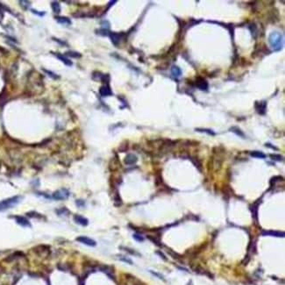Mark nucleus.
Segmentation results:
<instances>
[{
  "label": "nucleus",
  "mask_w": 285,
  "mask_h": 285,
  "mask_svg": "<svg viewBox=\"0 0 285 285\" xmlns=\"http://www.w3.org/2000/svg\"><path fill=\"white\" fill-rule=\"evenodd\" d=\"M268 41L270 46L275 51H279L283 46V38L282 35L277 32H274L268 37Z\"/></svg>",
  "instance_id": "f257e3e1"
},
{
  "label": "nucleus",
  "mask_w": 285,
  "mask_h": 285,
  "mask_svg": "<svg viewBox=\"0 0 285 285\" xmlns=\"http://www.w3.org/2000/svg\"><path fill=\"white\" fill-rule=\"evenodd\" d=\"M20 200H21V198L19 196H16V197H12V198H10L1 201L0 202V211H6L7 209L15 206L17 204L19 203Z\"/></svg>",
  "instance_id": "f03ea898"
},
{
  "label": "nucleus",
  "mask_w": 285,
  "mask_h": 285,
  "mask_svg": "<svg viewBox=\"0 0 285 285\" xmlns=\"http://www.w3.org/2000/svg\"><path fill=\"white\" fill-rule=\"evenodd\" d=\"M69 196H70L69 191H67L66 189H61L53 194V198L55 200H64L68 198Z\"/></svg>",
  "instance_id": "7ed1b4c3"
},
{
  "label": "nucleus",
  "mask_w": 285,
  "mask_h": 285,
  "mask_svg": "<svg viewBox=\"0 0 285 285\" xmlns=\"http://www.w3.org/2000/svg\"><path fill=\"white\" fill-rule=\"evenodd\" d=\"M76 240L78 242H81V243H83L86 246H95L97 245L96 241H95L94 240H92V239H90V238H89V237H87V236H79V237L76 238Z\"/></svg>",
  "instance_id": "20e7f679"
},
{
  "label": "nucleus",
  "mask_w": 285,
  "mask_h": 285,
  "mask_svg": "<svg viewBox=\"0 0 285 285\" xmlns=\"http://www.w3.org/2000/svg\"><path fill=\"white\" fill-rule=\"evenodd\" d=\"M196 86L201 90H207L209 85L205 79H204L202 77H198L197 81H196Z\"/></svg>",
  "instance_id": "39448f33"
},
{
  "label": "nucleus",
  "mask_w": 285,
  "mask_h": 285,
  "mask_svg": "<svg viewBox=\"0 0 285 285\" xmlns=\"http://www.w3.org/2000/svg\"><path fill=\"white\" fill-rule=\"evenodd\" d=\"M266 108H267V103L265 101L262 102H256L255 104V109L259 114H265L266 112Z\"/></svg>",
  "instance_id": "423d86ee"
},
{
  "label": "nucleus",
  "mask_w": 285,
  "mask_h": 285,
  "mask_svg": "<svg viewBox=\"0 0 285 285\" xmlns=\"http://www.w3.org/2000/svg\"><path fill=\"white\" fill-rule=\"evenodd\" d=\"M263 236H274L277 238H284V233L279 232V231H263L262 232Z\"/></svg>",
  "instance_id": "0eeeda50"
},
{
  "label": "nucleus",
  "mask_w": 285,
  "mask_h": 285,
  "mask_svg": "<svg viewBox=\"0 0 285 285\" xmlns=\"http://www.w3.org/2000/svg\"><path fill=\"white\" fill-rule=\"evenodd\" d=\"M279 20V12L277 10H271L268 12V21L271 23H275Z\"/></svg>",
  "instance_id": "6e6552de"
},
{
  "label": "nucleus",
  "mask_w": 285,
  "mask_h": 285,
  "mask_svg": "<svg viewBox=\"0 0 285 285\" xmlns=\"http://www.w3.org/2000/svg\"><path fill=\"white\" fill-rule=\"evenodd\" d=\"M137 162V157L134 154H129L125 158V163L126 165H133Z\"/></svg>",
  "instance_id": "1a4fd4ad"
},
{
  "label": "nucleus",
  "mask_w": 285,
  "mask_h": 285,
  "mask_svg": "<svg viewBox=\"0 0 285 285\" xmlns=\"http://www.w3.org/2000/svg\"><path fill=\"white\" fill-rule=\"evenodd\" d=\"M74 220H75V222L78 225H81V226H86L88 224H89V221L87 218H85L83 216H80V215H76L74 217Z\"/></svg>",
  "instance_id": "9d476101"
},
{
  "label": "nucleus",
  "mask_w": 285,
  "mask_h": 285,
  "mask_svg": "<svg viewBox=\"0 0 285 285\" xmlns=\"http://www.w3.org/2000/svg\"><path fill=\"white\" fill-rule=\"evenodd\" d=\"M15 220H16V222L22 226H30V222L28 221L27 218H25V217H22V216H16L15 217Z\"/></svg>",
  "instance_id": "9b49d317"
},
{
  "label": "nucleus",
  "mask_w": 285,
  "mask_h": 285,
  "mask_svg": "<svg viewBox=\"0 0 285 285\" xmlns=\"http://www.w3.org/2000/svg\"><path fill=\"white\" fill-rule=\"evenodd\" d=\"M99 92H100V95H101L102 97H108V96H110V95L112 94V90H111V89H110V87L108 85L102 86L100 88Z\"/></svg>",
  "instance_id": "f8f14e48"
},
{
  "label": "nucleus",
  "mask_w": 285,
  "mask_h": 285,
  "mask_svg": "<svg viewBox=\"0 0 285 285\" xmlns=\"http://www.w3.org/2000/svg\"><path fill=\"white\" fill-rule=\"evenodd\" d=\"M110 37L112 39V42L114 44V45H118L119 43V41H121V38H122V34H116V33H111L110 34Z\"/></svg>",
  "instance_id": "ddd939ff"
},
{
  "label": "nucleus",
  "mask_w": 285,
  "mask_h": 285,
  "mask_svg": "<svg viewBox=\"0 0 285 285\" xmlns=\"http://www.w3.org/2000/svg\"><path fill=\"white\" fill-rule=\"evenodd\" d=\"M57 21L61 24V25H70L71 24V21L70 19L65 18V17H56Z\"/></svg>",
  "instance_id": "4468645a"
},
{
  "label": "nucleus",
  "mask_w": 285,
  "mask_h": 285,
  "mask_svg": "<svg viewBox=\"0 0 285 285\" xmlns=\"http://www.w3.org/2000/svg\"><path fill=\"white\" fill-rule=\"evenodd\" d=\"M171 74H172L173 76H175V77H178V76H180L182 75V70H180L179 67H177V66H173V67L171 68Z\"/></svg>",
  "instance_id": "2eb2a0df"
},
{
  "label": "nucleus",
  "mask_w": 285,
  "mask_h": 285,
  "mask_svg": "<svg viewBox=\"0 0 285 285\" xmlns=\"http://www.w3.org/2000/svg\"><path fill=\"white\" fill-rule=\"evenodd\" d=\"M230 131L233 132V133H234L236 135H238V136H240V137H241V138H245V134H244V133H243L240 128L236 127V126H233V127H231V128H230Z\"/></svg>",
  "instance_id": "dca6fc26"
},
{
  "label": "nucleus",
  "mask_w": 285,
  "mask_h": 285,
  "mask_svg": "<svg viewBox=\"0 0 285 285\" xmlns=\"http://www.w3.org/2000/svg\"><path fill=\"white\" fill-rule=\"evenodd\" d=\"M250 154H251V156H253V157H255V158H260V159H264V158L266 157V155H265L262 152H260V151H254V152H251Z\"/></svg>",
  "instance_id": "f3484780"
},
{
  "label": "nucleus",
  "mask_w": 285,
  "mask_h": 285,
  "mask_svg": "<svg viewBox=\"0 0 285 285\" xmlns=\"http://www.w3.org/2000/svg\"><path fill=\"white\" fill-rule=\"evenodd\" d=\"M195 130L198 131V132L205 133V134H209V135H215V134H215L212 130H211V129H205V128H196Z\"/></svg>",
  "instance_id": "a211bd4d"
},
{
  "label": "nucleus",
  "mask_w": 285,
  "mask_h": 285,
  "mask_svg": "<svg viewBox=\"0 0 285 285\" xmlns=\"http://www.w3.org/2000/svg\"><path fill=\"white\" fill-rule=\"evenodd\" d=\"M257 209H258V204H255L252 205L251 211L253 213V216H254V218H255V220H257Z\"/></svg>",
  "instance_id": "6ab92c4d"
},
{
  "label": "nucleus",
  "mask_w": 285,
  "mask_h": 285,
  "mask_svg": "<svg viewBox=\"0 0 285 285\" xmlns=\"http://www.w3.org/2000/svg\"><path fill=\"white\" fill-rule=\"evenodd\" d=\"M270 158L274 161H277V162H281L283 161V157L280 154H270Z\"/></svg>",
  "instance_id": "aec40b11"
},
{
  "label": "nucleus",
  "mask_w": 285,
  "mask_h": 285,
  "mask_svg": "<svg viewBox=\"0 0 285 285\" xmlns=\"http://www.w3.org/2000/svg\"><path fill=\"white\" fill-rule=\"evenodd\" d=\"M52 8L54 10V12L55 13H59L60 11H61V8H60V5L57 3V2H53L52 3Z\"/></svg>",
  "instance_id": "412c9836"
},
{
  "label": "nucleus",
  "mask_w": 285,
  "mask_h": 285,
  "mask_svg": "<svg viewBox=\"0 0 285 285\" xmlns=\"http://www.w3.org/2000/svg\"><path fill=\"white\" fill-rule=\"evenodd\" d=\"M191 162L195 164V166H196L199 170H201V162H200L198 159H196V158H193V157L191 158Z\"/></svg>",
  "instance_id": "4be33fe9"
},
{
  "label": "nucleus",
  "mask_w": 285,
  "mask_h": 285,
  "mask_svg": "<svg viewBox=\"0 0 285 285\" xmlns=\"http://www.w3.org/2000/svg\"><path fill=\"white\" fill-rule=\"evenodd\" d=\"M57 57H58L59 59H61V61H62L63 62H64V63H65V64H67V65H70H70L72 64V63H71V61H70L69 59H67V58H65L64 56H62V55H58Z\"/></svg>",
  "instance_id": "5701e85b"
},
{
  "label": "nucleus",
  "mask_w": 285,
  "mask_h": 285,
  "mask_svg": "<svg viewBox=\"0 0 285 285\" xmlns=\"http://www.w3.org/2000/svg\"><path fill=\"white\" fill-rule=\"evenodd\" d=\"M282 180H283V177H282V176H275V177H273V178L270 180V184L275 183L277 181H282Z\"/></svg>",
  "instance_id": "b1692460"
},
{
  "label": "nucleus",
  "mask_w": 285,
  "mask_h": 285,
  "mask_svg": "<svg viewBox=\"0 0 285 285\" xmlns=\"http://www.w3.org/2000/svg\"><path fill=\"white\" fill-rule=\"evenodd\" d=\"M147 238L149 239V240H151L154 243H155L157 246H162V244H161V242L159 241V240H157L155 238H154V237H152V236H147Z\"/></svg>",
  "instance_id": "393cba45"
},
{
  "label": "nucleus",
  "mask_w": 285,
  "mask_h": 285,
  "mask_svg": "<svg viewBox=\"0 0 285 285\" xmlns=\"http://www.w3.org/2000/svg\"><path fill=\"white\" fill-rule=\"evenodd\" d=\"M134 239L137 241H140V242H142L144 240V238L142 236H140V234H137V233L134 234Z\"/></svg>",
  "instance_id": "a878e982"
},
{
  "label": "nucleus",
  "mask_w": 285,
  "mask_h": 285,
  "mask_svg": "<svg viewBox=\"0 0 285 285\" xmlns=\"http://www.w3.org/2000/svg\"><path fill=\"white\" fill-rule=\"evenodd\" d=\"M153 275H154L155 276H157V277H159L160 279H162V280H163V281H165V279H164V277L162 275H160V274H158V273H156V272H154V271H150Z\"/></svg>",
  "instance_id": "bb28decb"
},
{
  "label": "nucleus",
  "mask_w": 285,
  "mask_h": 285,
  "mask_svg": "<svg viewBox=\"0 0 285 285\" xmlns=\"http://www.w3.org/2000/svg\"><path fill=\"white\" fill-rule=\"evenodd\" d=\"M169 254H171V255H172L175 259H178V258H179V255H178L177 254H175V253H174L173 251H170V250H169Z\"/></svg>",
  "instance_id": "cd10ccee"
},
{
  "label": "nucleus",
  "mask_w": 285,
  "mask_h": 285,
  "mask_svg": "<svg viewBox=\"0 0 285 285\" xmlns=\"http://www.w3.org/2000/svg\"><path fill=\"white\" fill-rule=\"evenodd\" d=\"M69 55H71L73 57H80V54L78 53H74V52H70Z\"/></svg>",
  "instance_id": "c85d7f7f"
},
{
  "label": "nucleus",
  "mask_w": 285,
  "mask_h": 285,
  "mask_svg": "<svg viewBox=\"0 0 285 285\" xmlns=\"http://www.w3.org/2000/svg\"><path fill=\"white\" fill-rule=\"evenodd\" d=\"M156 254H158V255H160L161 257H162V259H163V260H165V261L167 260V258H166V256H165V255H164L162 254V253H161L160 251H156Z\"/></svg>",
  "instance_id": "c756f323"
},
{
  "label": "nucleus",
  "mask_w": 285,
  "mask_h": 285,
  "mask_svg": "<svg viewBox=\"0 0 285 285\" xmlns=\"http://www.w3.org/2000/svg\"><path fill=\"white\" fill-rule=\"evenodd\" d=\"M120 260H121V261H124L125 262H127V263H129V264H133L132 261L128 260L127 258H124V257H121V259H120Z\"/></svg>",
  "instance_id": "7c9ffc66"
},
{
  "label": "nucleus",
  "mask_w": 285,
  "mask_h": 285,
  "mask_svg": "<svg viewBox=\"0 0 285 285\" xmlns=\"http://www.w3.org/2000/svg\"><path fill=\"white\" fill-rule=\"evenodd\" d=\"M265 145H266V147H270V148H272V149H275V150H278V148L275 147L274 146H272V145H271V144H269V143H266Z\"/></svg>",
  "instance_id": "2f4dec72"
}]
</instances>
